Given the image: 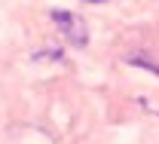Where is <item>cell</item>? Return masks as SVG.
Masks as SVG:
<instances>
[{
	"label": "cell",
	"mask_w": 159,
	"mask_h": 144,
	"mask_svg": "<svg viewBox=\"0 0 159 144\" xmlns=\"http://www.w3.org/2000/svg\"><path fill=\"white\" fill-rule=\"evenodd\" d=\"M52 21L61 28V34L74 43V46H86V40H89V31H86V21L80 19V16L55 9V12H52Z\"/></svg>",
	"instance_id": "6da1fadb"
},
{
	"label": "cell",
	"mask_w": 159,
	"mask_h": 144,
	"mask_svg": "<svg viewBox=\"0 0 159 144\" xmlns=\"http://www.w3.org/2000/svg\"><path fill=\"white\" fill-rule=\"evenodd\" d=\"M37 58H55V62H58V58H61V52H58V49H43Z\"/></svg>",
	"instance_id": "7a4b0ae2"
},
{
	"label": "cell",
	"mask_w": 159,
	"mask_h": 144,
	"mask_svg": "<svg viewBox=\"0 0 159 144\" xmlns=\"http://www.w3.org/2000/svg\"><path fill=\"white\" fill-rule=\"evenodd\" d=\"M89 3H101V0H89Z\"/></svg>",
	"instance_id": "3957f363"
}]
</instances>
